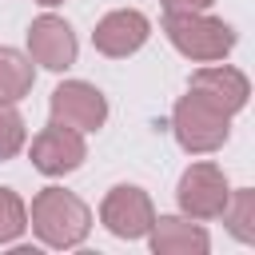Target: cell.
I'll use <instances>...</instances> for the list:
<instances>
[{
  "label": "cell",
  "mask_w": 255,
  "mask_h": 255,
  "mask_svg": "<svg viewBox=\"0 0 255 255\" xmlns=\"http://www.w3.org/2000/svg\"><path fill=\"white\" fill-rule=\"evenodd\" d=\"M32 231L48 247H80L92 231V211L80 195L64 187H44L32 199Z\"/></svg>",
  "instance_id": "6da1fadb"
},
{
  "label": "cell",
  "mask_w": 255,
  "mask_h": 255,
  "mask_svg": "<svg viewBox=\"0 0 255 255\" xmlns=\"http://www.w3.org/2000/svg\"><path fill=\"white\" fill-rule=\"evenodd\" d=\"M171 131H175V139H179L183 151L203 155V151H215V147L227 143L231 116H227L215 100H207L203 92L187 88V96H183V100L175 104V112H171Z\"/></svg>",
  "instance_id": "7a4b0ae2"
},
{
  "label": "cell",
  "mask_w": 255,
  "mask_h": 255,
  "mask_svg": "<svg viewBox=\"0 0 255 255\" xmlns=\"http://www.w3.org/2000/svg\"><path fill=\"white\" fill-rule=\"evenodd\" d=\"M163 32L187 60H223L235 48V28L203 12H167Z\"/></svg>",
  "instance_id": "3957f363"
},
{
  "label": "cell",
  "mask_w": 255,
  "mask_h": 255,
  "mask_svg": "<svg viewBox=\"0 0 255 255\" xmlns=\"http://www.w3.org/2000/svg\"><path fill=\"white\" fill-rule=\"evenodd\" d=\"M227 195H231L227 175L215 163H191L179 175V187H175L179 211L187 219H219L223 207H227Z\"/></svg>",
  "instance_id": "277c9868"
},
{
  "label": "cell",
  "mask_w": 255,
  "mask_h": 255,
  "mask_svg": "<svg viewBox=\"0 0 255 255\" xmlns=\"http://www.w3.org/2000/svg\"><path fill=\"white\" fill-rule=\"evenodd\" d=\"M100 219L104 227L116 235V239H143L151 219H155V207L147 199L143 187H131V183H120L104 195L100 203Z\"/></svg>",
  "instance_id": "5b68a950"
},
{
  "label": "cell",
  "mask_w": 255,
  "mask_h": 255,
  "mask_svg": "<svg viewBox=\"0 0 255 255\" xmlns=\"http://www.w3.org/2000/svg\"><path fill=\"white\" fill-rule=\"evenodd\" d=\"M52 120L76 131H96L108 120V100L100 88L84 84V80H64L52 92Z\"/></svg>",
  "instance_id": "8992f818"
},
{
  "label": "cell",
  "mask_w": 255,
  "mask_h": 255,
  "mask_svg": "<svg viewBox=\"0 0 255 255\" xmlns=\"http://www.w3.org/2000/svg\"><path fill=\"white\" fill-rule=\"evenodd\" d=\"M84 159H88L84 135H80L76 128L56 124V120L32 139V167L44 171V175H68V171H76Z\"/></svg>",
  "instance_id": "52a82bcc"
},
{
  "label": "cell",
  "mask_w": 255,
  "mask_h": 255,
  "mask_svg": "<svg viewBox=\"0 0 255 255\" xmlns=\"http://www.w3.org/2000/svg\"><path fill=\"white\" fill-rule=\"evenodd\" d=\"M147 36H151V24H147L143 12H135V8H116V12H108V16L96 24L92 44H96V52L120 60V56L139 52V48L147 44Z\"/></svg>",
  "instance_id": "ba28073f"
},
{
  "label": "cell",
  "mask_w": 255,
  "mask_h": 255,
  "mask_svg": "<svg viewBox=\"0 0 255 255\" xmlns=\"http://www.w3.org/2000/svg\"><path fill=\"white\" fill-rule=\"evenodd\" d=\"M28 52H32V60L40 68L64 72V68L76 64V32L60 16H40L28 28Z\"/></svg>",
  "instance_id": "9c48e42d"
},
{
  "label": "cell",
  "mask_w": 255,
  "mask_h": 255,
  "mask_svg": "<svg viewBox=\"0 0 255 255\" xmlns=\"http://www.w3.org/2000/svg\"><path fill=\"white\" fill-rule=\"evenodd\" d=\"M147 239H151V251L155 255H203L211 247L207 231L191 219H179V215H159L151 219L147 227Z\"/></svg>",
  "instance_id": "30bf717a"
},
{
  "label": "cell",
  "mask_w": 255,
  "mask_h": 255,
  "mask_svg": "<svg viewBox=\"0 0 255 255\" xmlns=\"http://www.w3.org/2000/svg\"><path fill=\"white\" fill-rule=\"evenodd\" d=\"M191 88H195V92H203L207 100H215L227 116H235V112L247 104V96H251L247 76H243L239 68H231V64H211V68H199V72L191 76Z\"/></svg>",
  "instance_id": "8fae6325"
},
{
  "label": "cell",
  "mask_w": 255,
  "mask_h": 255,
  "mask_svg": "<svg viewBox=\"0 0 255 255\" xmlns=\"http://www.w3.org/2000/svg\"><path fill=\"white\" fill-rule=\"evenodd\" d=\"M32 60L16 48H0V104H16L32 92Z\"/></svg>",
  "instance_id": "7c38bea8"
},
{
  "label": "cell",
  "mask_w": 255,
  "mask_h": 255,
  "mask_svg": "<svg viewBox=\"0 0 255 255\" xmlns=\"http://www.w3.org/2000/svg\"><path fill=\"white\" fill-rule=\"evenodd\" d=\"M223 219H227V231L239 243H251L255 239V191L251 187L231 191L227 195V207H223Z\"/></svg>",
  "instance_id": "4fadbf2b"
},
{
  "label": "cell",
  "mask_w": 255,
  "mask_h": 255,
  "mask_svg": "<svg viewBox=\"0 0 255 255\" xmlns=\"http://www.w3.org/2000/svg\"><path fill=\"white\" fill-rule=\"evenodd\" d=\"M28 227V207L12 187H0V243H16Z\"/></svg>",
  "instance_id": "5bb4252c"
},
{
  "label": "cell",
  "mask_w": 255,
  "mask_h": 255,
  "mask_svg": "<svg viewBox=\"0 0 255 255\" xmlns=\"http://www.w3.org/2000/svg\"><path fill=\"white\" fill-rule=\"evenodd\" d=\"M24 147V120L12 104H0V163Z\"/></svg>",
  "instance_id": "9a60e30c"
},
{
  "label": "cell",
  "mask_w": 255,
  "mask_h": 255,
  "mask_svg": "<svg viewBox=\"0 0 255 255\" xmlns=\"http://www.w3.org/2000/svg\"><path fill=\"white\" fill-rule=\"evenodd\" d=\"M211 0H163L167 12H203Z\"/></svg>",
  "instance_id": "2e32d148"
},
{
  "label": "cell",
  "mask_w": 255,
  "mask_h": 255,
  "mask_svg": "<svg viewBox=\"0 0 255 255\" xmlns=\"http://www.w3.org/2000/svg\"><path fill=\"white\" fill-rule=\"evenodd\" d=\"M36 4H48V8H52V4H60V0H36Z\"/></svg>",
  "instance_id": "e0dca14e"
}]
</instances>
